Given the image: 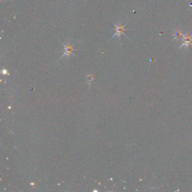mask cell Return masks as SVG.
<instances>
[{
  "instance_id": "obj_1",
  "label": "cell",
  "mask_w": 192,
  "mask_h": 192,
  "mask_svg": "<svg viewBox=\"0 0 192 192\" xmlns=\"http://www.w3.org/2000/svg\"><path fill=\"white\" fill-rule=\"evenodd\" d=\"M64 47H65V53L64 54L61 56V58H62L63 56H68V57H69V56H71V55H73V52L74 50V49L73 48V45H64Z\"/></svg>"
},
{
  "instance_id": "obj_2",
  "label": "cell",
  "mask_w": 192,
  "mask_h": 192,
  "mask_svg": "<svg viewBox=\"0 0 192 192\" xmlns=\"http://www.w3.org/2000/svg\"><path fill=\"white\" fill-rule=\"evenodd\" d=\"M114 26L115 28H116V33H115L114 35H113V37H115V36L118 35L119 36V38H120L121 35L122 34H125V27H124V26H122V25H116V24H114Z\"/></svg>"
}]
</instances>
